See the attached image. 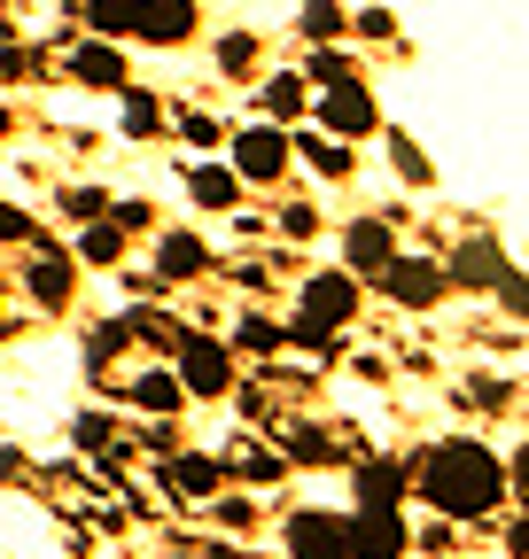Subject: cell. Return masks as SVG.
I'll return each mask as SVG.
<instances>
[{
	"instance_id": "obj_5",
	"label": "cell",
	"mask_w": 529,
	"mask_h": 559,
	"mask_svg": "<svg viewBox=\"0 0 529 559\" xmlns=\"http://www.w3.org/2000/svg\"><path fill=\"white\" fill-rule=\"evenodd\" d=\"M226 171H234V179H257V187H264V179H281V171H289V140H281L273 124L234 132V164H226Z\"/></svg>"
},
{
	"instance_id": "obj_12",
	"label": "cell",
	"mask_w": 529,
	"mask_h": 559,
	"mask_svg": "<svg viewBox=\"0 0 529 559\" xmlns=\"http://www.w3.org/2000/svg\"><path fill=\"white\" fill-rule=\"evenodd\" d=\"M24 280H32V304H39V311H62V304H71V288H79V280H71V257H62V249H39Z\"/></svg>"
},
{
	"instance_id": "obj_24",
	"label": "cell",
	"mask_w": 529,
	"mask_h": 559,
	"mask_svg": "<svg viewBox=\"0 0 529 559\" xmlns=\"http://www.w3.org/2000/svg\"><path fill=\"white\" fill-rule=\"evenodd\" d=\"M156 124H164V109H156V94H125V132H132V140H149Z\"/></svg>"
},
{
	"instance_id": "obj_37",
	"label": "cell",
	"mask_w": 529,
	"mask_h": 559,
	"mask_svg": "<svg viewBox=\"0 0 529 559\" xmlns=\"http://www.w3.org/2000/svg\"><path fill=\"white\" fill-rule=\"evenodd\" d=\"M289 451H296V459H327V436H311V428H296V436H289Z\"/></svg>"
},
{
	"instance_id": "obj_15",
	"label": "cell",
	"mask_w": 529,
	"mask_h": 559,
	"mask_svg": "<svg viewBox=\"0 0 529 559\" xmlns=\"http://www.w3.org/2000/svg\"><path fill=\"white\" fill-rule=\"evenodd\" d=\"M71 70H79V86H125V55H117V39H86V47L71 55Z\"/></svg>"
},
{
	"instance_id": "obj_25",
	"label": "cell",
	"mask_w": 529,
	"mask_h": 559,
	"mask_svg": "<svg viewBox=\"0 0 529 559\" xmlns=\"http://www.w3.org/2000/svg\"><path fill=\"white\" fill-rule=\"evenodd\" d=\"M79 257H86V264H117V257H125V234H117V226H86V249H79Z\"/></svg>"
},
{
	"instance_id": "obj_21",
	"label": "cell",
	"mask_w": 529,
	"mask_h": 559,
	"mask_svg": "<svg viewBox=\"0 0 529 559\" xmlns=\"http://www.w3.org/2000/svg\"><path fill=\"white\" fill-rule=\"evenodd\" d=\"M389 156H397V179H421V187L436 179V164L421 156V140H405V132H389Z\"/></svg>"
},
{
	"instance_id": "obj_27",
	"label": "cell",
	"mask_w": 529,
	"mask_h": 559,
	"mask_svg": "<svg viewBox=\"0 0 529 559\" xmlns=\"http://www.w3.org/2000/svg\"><path fill=\"white\" fill-rule=\"evenodd\" d=\"M234 349H257V358H264V349H281V334L264 326V319H242V326H234Z\"/></svg>"
},
{
	"instance_id": "obj_10",
	"label": "cell",
	"mask_w": 529,
	"mask_h": 559,
	"mask_svg": "<svg viewBox=\"0 0 529 559\" xmlns=\"http://www.w3.org/2000/svg\"><path fill=\"white\" fill-rule=\"evenodd\" d=\"M343 536H351V559H405V521H397V506L343 521Z\"/></svg>"
},
{
	"instance_id": "obj_28",
	"label": "cell",
	"mask_w": 529,
	"mask_h": 559,
	"mask_svg": "<svg viewBox=\"0 0 529 559\" xmlns=\"http://www.w3.org/2000/svg\"><path fill=\"white\" fill-rule=\"evenodd\" d=\"M311 79H327V86L351 79V55H343V47H319V55H311Z\"/></svg>"
},
{
	"instance_id": "obj_8",
	"label": "cell",
	"mask_w": 529,
	"mask_h": 559,
	"mask_svg": "<svg viewBox=\"0 0 529 559\" xmlns=\"http://www.w3.org/2000/svg\"><path fill=\"white\" fill-rule=\"evenodd\" d=\"M498 272H506V249L491 241V234H475V241H459V257H451V272H444V288H498Z\"/></svg>"
},
{
	"instance_id": "obj_23",
	"label": "cell",
	"mask_w": 529,
	"mask_h": 559,
	"mask_svg": "<svg viewBox=\"0 0 529 559\" xmlns=\"http://www.w3.org/2000/svg\"><path fill=\"white\" fill-rule=\"evenodd\" d=\"M86 24H94L102 39H117V32H132V0H86Z\"/></svg>"
},
{
	"instance_id": "obj_29",
	"label": "cell",
	"mask_w": 529,
	"mask_h": 559,
	"mask_svg": "<svg viewBox=\"0 0 529 559\" xmlns=\"http://www.w3.org/2000/svg\"><path fill=\"white\" fill-rule=\"evenodd\" d=\"M109 218H117V234H149V226H156V210H149V202H117Z\"/></svg>"
},
{
	"instance_id": "obj_34",
	"label": "cell",
	"mask_w": 529,
	"mask_h": 559,
	"mask_svg": "<svg viewBox=\"0 0 529 559\" xmlns=\"http://www.w3.org/2000/svg\"><path fill=\"white\" fill-rule=\"evenodd\" d=\"M242 481H281V459H264V451L242 459Z\"/></svg>"
},
{
	"instance_id": "obj_33",
	"label": "cell",
	"mask_w": 529,
	"mask_h": 559,
	"mask_svg": "<svg viewBox=\"0 0 529 559\" xmlns=\"http://www.w3.org/2000/svg\"><path fill=\"white\" fill-rule=\"evenodd\" d=\"M79 443H86V451H102V443H109V419H102V412H86V419H79Z\"/></svg>"
},
{
	"instance_id": "obj_30",
	"label": "cell",
	"mask_w": 529,
	"mask_h": 559,
	"mask_svg": "<svg viewBox=\"0 0 529 559\" xmlns=\"http://www.w3.org/2000/svg\"><path fill=\"white\" fill-rule=\"evenodd\" d=\"M62 210H71V218H102V210H109V202H102L94 187H71V194H62Z\"/></svg>"
},
{
	"instance_id": "obj_26",
	"label": "cell",
	"mask_w": 529,
	"mask_h": 559,
	"mask_svg": "<svg viewBox=\"0 0 529 559\" xmlns=\"http://www.w3.org/2000/svg\"><path fill=\"white\" fill-rule=\"evenodd\" d=\"M249 62H257V39H249V32H226V39H219V70L234 79V70H249Z\"/></svg>"
},
{
	"instance_id": "obj_1",
	"label": "cell",
	"mask_w": 529,
	"mask_h": 559,
	"mask_svg": "<svg viewBox=\"0 0 529 559\" xmlns=\"http://www.w3.org/2000/svg\"><path fill=\"white\" fill-rule=\"evenodd\" d=\"M405 481H421V498L436 513H451V521H475V513H491L506 498V466L483 443H436L428 459L405 466Z\"/></svg>"
},
{
	"instance_id": "obj_38",
	"label": "cell",
	"mask_w": 529,
	"mask_h": 559,
	"mask_svg": "<svg viewBox=\"0 0 529 559\" xmlns=\"http://www.w3.org/2000/svg\"><path fill=\"white\" fill-rule=\"evenodd\" d=\"M0 132H9V109H0Z\"/></svg>"
},
{
	"instance_id": "obj_11",
	"label": "cell",
	"mask_w": 529,
	"mask_h": 559,
	"mask_svg": "<svg viewBox=\"0 0 529 559\" xmlns=\"http://www.w3.org/2000/svg\"><path fill=\"white\" fill-rule=\"evenodd\" d=\"M351 489H358V513H389L397 498H405V466L366 459V466H351Z\"/></svg>"
},
{
	"instance_id": "obj_6",
	"label": "cell",
	"mask_w": 529,
	"mask_h": 559,
	"mask_svg": "<svg viewBox=\"0 0 529 559\" xmlns=\"http://www.w3.org/2000/svg\"><path fill=\"white\" fill-rule=\"evenodd\" d=\"M319 124H327V140H366L381 117H374V94L358 79H336V94L319 102Z\"/></svg>"
},
{
	"instance_id": "obj_9",
	"label": "cell",
	"mask_w": 529,
	"mask_h": 559,
	"mask_svg": "<svg viewBox=\"0 0 529 559\" xmlns=\"http://www.w3.org/2000/svg\"><path fill=\"white\" fill-rule=\"evenodd\" d=\"M289 559H351V536L336 513H296L289 521Z\"/></svg>"
},
{
	"instance_id": "obj_18",
	"label": "cell",
	"mask_w": 529,
	"mask_h": 559,
	"mask_svg": "<svg viewBox=\"0 0 529 559\" xmlns=\"http://www.w3.org/2000/svg\"><path fill=\"white\" fill-rule=\"evenodd\" d=\"M296 24H304V39H311V47H336V39L351 32V16L336 9V0H311V9H304Z\"/></svg>"
},
{
	"instance_id": "obj_35",
	"label": "cell",
	"mask_w": 529,
	"mask_h": 559,
	"mask_svg": "<svg viewBox=\"0 0 529 559\" xmlns=\"http://www.w3.org/2000/svg\"><path fill=\"white\" fill-rule=\"evenodd\" d=\"M219 521L226 528H249V498H226V489H219Z\"/></svg>"
},
{
	"instance_id": "obj_20",
	"label": "cell",
	"mask_w": 529,
	"mask_h": 559,
	"mask_svg": "<svg viewBox=\"0 0 529 559\" xmlns=\"http://www.w3.org/2000/svg\"><path fill=\"white\" fill-rule=\"evenodd\" d=\"M304 156H311V171H319V179H343V171H351V148H343V140H327V132H311V140H304Z\"/></svg>"
},
{
	"instance_id": "obj_7",
	"label": "cell",
	"mask_w": 529,
	"mask_h": 559,
	"mask_svg": "<svg viewBox=\"0 0 529 559\" xmlns=\"http://www.w3.org/2000/svg\"><path fill=\"white\" fill-rule=\"evenodd\" d=\"M187 32H195V0H132V39L179 47Z\"/></svg>"
},
{
	"instance_id": "obj_36",
	"label": "cell",
	"mask_w": 529,
	"mask_h": 559,
	"mask_svg": "<svg viewBox=\"0 0 529 559\" xmlns=\"http://www.w3.org/2000/svg\"><path fill=\"white\" fill-rule=\"evenodd\" d=\"M389 32H397L389 9H366V16H358V39H389Z\"/></svg>"
},
{
	"instance_id": "obj_4",
	"label": "cell",
	"mask_w": 529,
	"mask_h": 559,
	"mask_svg": "<svg viewBox=\"0 0 529 559\" xmlns=\"http://www.w3.org/2000/svg\"><path fill=\"white\" fill-rule=\"evenodd\" d=\"M374 280L389 288V304H405V311H428L444 296V264H428V257H389Z\"/></svg>"
},
{
	"instance_id": "obj_31",
	"label": "cell",
	"mask_w": 529,
	"mask_h": 559,
	"mask_svg": "<svg viewBox=\"0 0 529 559\" xmlns=\"http://www.w3.org/2000/svg\"><path fill=\"white\" fill-rule=\"evenodd\" d=\"M281 234H296V241H311V234H319V210H304V202H296V210H281Z\"/></svg>"
},
{
	"instance_id": "obj_32",
	"label": "cell",
	"mask_w": 529,
	"mask_h": 559,
	"mask_svg": "<svg viewBox=\"0 0 529 559\" xmlns=\"http://www.w3.org/2000/svg\"><path fill=\"white\" fill-rule=\"evenodd\" d=\"M0 241H32V218H24L16 202H0Z\"/></svg>"
},
{
	"instance_id": "obj_19",
	"label": "cell",
	"mask_w": 529,
	"mask_h": 559,
	"mask_svg": "<svg viewBox=\"0 0 529 559\" xmlns=\"http://www.w3.org/2000/svg\"><path fill=\"white\" fill-rule=\"evenodd\" d=\"M304 94H311V79H296V70H289V79H273V86H264V117H273V124L304 117Z\"/></svg>"
},
{
	"instance_id": "obj_13",
	"label": "cell",
	"mask_w": 529,
	"mask_h": 559,
	"mask_svg": "<svg viewBox=\"0 0 529 559\" xmlns=\"http://www.w3.org/2000/svg\"><path fill=\"white\" fill-rule=\"evenodd\" d=\"M164 489H179V498H219V489H226V466L203 459V451H179V459L164 466Z\"/></svg>"
},
{
	"instance_id": "obj_16",
	"label": "cell",
	"mask_w": 529,
	"mask_h": 559,
	"mask_svg": "<svg viewBox=\"0 0 529 559\" xmlns=\"http://www.w3.org/2000/svg\"><path fill=\"white\" fill-rule=\"evenodd\" d=\"M187 194H195V210H234L242 179H234L226 164H195V171H187Z\"/></svg>"
},
{
	"instance_id": "obj_2",
	"label": "cell",
	"mask_w": 529,
	"mask_h": 559,
	"mask_svg": "<svg viewBox=\"0 0 529 559\" xmlns=\"http://www.w3.org/2000/svg\"><path fill=\"white\" fill-rule=\"evenodd\" d=\"M343 319H358V280L319 272V280H304V304H296V334H289V342L327 349V334H336Z\"/></svg>"
},
{
	"instance_id": "obj_14",
	"label": "cell",
	"mask_w": 529,
	"mask_h": 559,
	"mask_svg": "<svg viewBox=\"0 0 529 559\" xmlns=\"http://www.w3.org/2000/svg\"><path fill=\"white\" fill-rule=\"evenodd\" d=\"M343 257H351V272H366V280H374V272L397 257V241H389V218H358V226L343 234Z\"/></svg>"
},
{
	"instance_id": "obj_22",
	"label": "cell",
	"mask_w": 529,
	"mask_h": 559,
	"mask_svg": "<svg viewBox=\"0 0 529 559\" xmlns=\"http://www.w3.org/2000/svg\"><path fill=\"white\" fill-rule=\"evenodd\" d=\"M132 404H141V412H179V381H172V373L132 381Z\"/></svg>"
},
{
	"instance_id": "obj_3",
	"label": "cell",
	"mask_w": 529,
	"mask_h": 559,
	"mask_svg": "<svg viewBox=\"0 0 529 559\" xmlns=\"http://www.w3.org/2000/svg\"><path fill=\"white\" fill-rule=\"evenodd\" d=\"M179 396H226L234 389V358L226 342H203V334H179Z\"/></svg>"
},
{
	"instance_id": "obj_17",
	"label": "cell",
	"mask_w": 529,
	"mask_h": 559,
	"mask_svg": "<svg viewBox=\"0 0 529 559\" xmlns=\"http://www.w3.org/2000/svg\"><path fill=\"white\" fill-rule=\"evenodd\" d=\"M211 264V249L195 241V234H164V249H156V280H195Z\"/></svg>"
}]
</instances>
